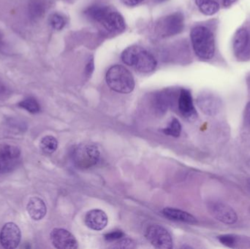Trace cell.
Returning a JSON list of instances; mask_svg holds the SVG:
<instances>
[{
	"instance_id": "24",
	"label": "cell",
	"mask_w": 250,
	"mask_h": 249,
	"mask_svg": "<svg viewBox=\"0 0 250 249\" xmlns=\"http://www.w3.org/2000/svg\"><path fill=\"white\" fill-rule=\"evenodd\" d=\"M51 26L56 30H61L66 24V20L62 15L59 13L52 14L49 19Z\"/></svg>"
},
{
	"instance_id": "14",
	"label": "cell",
	"mask_w": 250,
	"mask_h": 249,
	"mask_svg": "<svg viewBox=\"0 0 250 249\" xmlns=\"http://www.w3.org/2000/svg\"><path fill=\"white\" fill-rule=\"evenodd\" d=\"M222 102L217 96L211 95H205L198 99V105L201 111L208 115H216L221 108Z\"/></svg>"
},
{
	"instance_id": "13",
	"label": "cell",
	"mask_w": 250,
	"mask_h": 249,
	"mask_svg": "<svg viewBox=\"0 0 250 249\" xmlns=\"http://www.w3.org/2000/svg\"><path fill=\"white\" fill-rule=\"evenodd\" d=\"M85 224L93 230H103L108 225V219L106 213L100 209H93L88 212L85 216Z\"/></svg>"
},
{
	"instance_id": "15",
	"label": "cell",
	"mask_w": 250,
	"mask_h": 249,
	"mask_svg": "<svg viewBox=\"0 0 250 249\" xmlns=\"http://www.w3.org/2000/svg\"><path fill=\"white\" fill-rule=\"evenodd\" d=\"M28 214L35 221H40L45 217L47 208L42 199L38 197H31L26 206Z\"/></svg>"
},
{
	"instance_id": "17",
	"label": "cell",
	"mask_w": 250,
	"mask_h": 249,
	"mask_svg": "<svg viewBox=\"0 0 250 249\" xmlns=\"http://www.w3.org/2000/svg\"><path fill=\"white\" fill-rule=\"evenodd\" d=\"M163 213L167 219L176 221V222L188 224H195L197 222L196 219L190 213L179 209L166 208L163 209Z\"/></svg>"
},
{
	"instance_id": "6",
	"label": "cell",
	"mask_w": 250,
	"mask_h": 249,
	"mask_svg": "<svg viewBox=\"0 0 250 249\" xmlns=\"http://www.w3.org/2000/svg\"><path fill=\"white\" fill-rule=\"evenodd\" d=\"M185 27V19L181 13H174L161 18L157 21L155 30L160 38L174 36L182 32Z\"/></svg>"
},
{
	"instance_id": "23",
	"label": "cell",
	"mask_w": 250,
	"mask_h": 249,
	"mask_svg": "<svg viewBox=\"0 0 250 249\" xmlns=\"http://www.w3.org/2000/svg\"><path fill=\"white\" fill-rule=\"evenodd\" d=\"M181 131H182V125L176 118H173L168 127L163 130L165 134L175 137H179L180 135Z\"/></svg>"
},
{
	"instance_id": "11",
	"label": "cell",
	"mask_w": 250,
	"mask_h": 249,
	"mask_svg": "<svg viewBox=\"0 0 250 249\" xmlns=\"http://www.w3.org/2000/svg\"><path fill=\"white\" fill-rule=\"evenodd\" d=\"M209 211L214 218L226 225H233L237 222V214L229 205L214 202L210 204Z\"/></svg>"
},
{
	"instance_id": "26",
	"label": "cell",
	"mask_w": 250,
	"mask_h": 249,
	"mask_svg": "<svg viewBox=\"0 0 250 249\" xmlns=\"http://www.w3.org/2000/svg\"><path fill=\"white\" fill-rule=\"evenodd\" d=\"M8 124L10 127L23 130V128H26V125L23 124V121H19V120L16 119L13 120V118L8 121Z\"/></svg>"
},
{
	"instance_id": "25",
	"label": "cell",
	"mask_w": 250,
	"mask_h": 249,
	"mask_svg": "<svg viewBox=\"0 0 250 249\" xmlns=\"http://www.w3.org/2000/svg\"><path fill=\"white\" fill-rule=\"evenodd\" d=\"M124 233L122 231H113L110 233L106 234L105 235V240L108 241H116L121 239L124 237Z\"/></svg>"
},
{
	"instance_id": "2",
	"label": "cell",
	"mask_w": 250,
	"mask_h": 249,
	"mask_svg": "<svg viewBox=\"0 0 250 249\" xmlns=\"http://www.w3.org/2000/svg\"><path fill=\"white\" fill-rule=\"evenodd\" d=\"M122 60L129 67L138 73H152L157 67V61L154 56L143 47L132 45L128 47L122 54Z\"/></svg>"
},
{
	"instance_id": "5",
	"label": "cell",
	"mask_w": 250,
	"mask_h": 249,
	"mask_svg": "<svg viewBox=\"0 0 250 249\" xmlns=\"http://www.w3.org/2000/svg\"><path fill=\"white\" fill-rule=\"evenodd\" d=\"M72 158L77 168L89 169L99 162L101 153L98 148L95 145H81L73 150Z\"/></svg>"
},
{
	"instance_id": "32",
	"label": "cell",
	"mask_w": 250,
	"mask_h": 249,
	"mask_svg": "<svg viewBox=\"0 0 250 249\" xmlns=\"http://www.w3.org/2000/svg\"><path fill=\"white\" fill-rule=\"evenodd\" d=\"M236 0H223V5L225 7H230Z\"/></svg>"
},
{
	"instance_id": "10",
	"label": "cell",
	"mask_w": 250,
	"mask_h": 249,
	"mask_svg": "<svg viewBox=\"0 0 250 249\" xmlns=\"http://www.w3.org/2000/svg\"><path fill=\"white\" fill-rule=\"evenodd\" d=\"M51 243L56 249H76L79 247L77 240L69 231L55 228L50 234Z\"/></svg>"
},
{
	"instance_id": "4",
	"label": "cell",
	"mask_w": 250,
	"mask_h": 249,
	"mask_svg": "<svg viewBox=\"0 0 250 249\" xmlns=\"http://www.w3.org/2000/svg\"><path fill=\"white\" fill-rule=\"evenodd\" d=\"M105 80L108 86L118 93L129 94L135 88V80L132 73L120 64H116L108 69Z\"/></svg>"
},
{
	"instance_id": "33",
	"label": "cell",
	"mask_w": 250,
	"mask_h": 249,
	"mask_svg": "<svg viewBox=\"0 0 250 249\" xmlns=\"http://www.w3.org/2000/svg\"><path fill=\"white\" fill-rule=\"evenodd\" d=\"M248 186H249L250 187V178L249 180H248Z\"/></svg>"
},
{
	"instance_id": "20",
	"label": "cell",
	"mask_w": 250,
	"mask_h": 249,
	"mask_svg": "<svg viewBox=\"0 0 250 249\" xmlns=\"http://www.w3.org/2000/svg\"><path fill=\"white\" fill-rule=\"evenodd\" d=\"M40 147L41 151L45 154H51L54 153L58 148V141L53 136H45L41 140Z\"/></svg>"
},
{
	"instance_id": "29",
	"label": "cell",
	"mask_w": 250,
	"mask_h": 249,
	"mask_svg": "<svg viewBox=\"0 0 250 249\" xmlns=\"http://www.w3.org/2000/svg\"><path fill=\"white\" fill-rule=\"evenodd\" d=\"M121 1L125 5L132 7V6L138 5L140 3L144 1V0H121Z\"/></svg>"
},
{
	"instance_id": "34",
	"label": "cell",
	"mask_w": 250,
	"mask_h": 249,
	"mask_svg": "<svg viewBox=\"0 0 250 249\" xmlns=\"http://www.w3.org/2000/svg\"><path fill=\"white\" fill-rule=\"evenodd\" d=\"M156 1H166V0H156Z\"/></svg>"
},
{
	"instance_id": "27",
	"label": "cell",
	"mask_w": 250,
	"mask_h": 249,
	"mask_svg": "<svg viewBox=\"0 0 250 249\" xmlns=\"http://www.w3.org/2000/svg\"><path fill=\"white\" fill-rule=\"evenodd\" d=\"M95 69V63H94L93 57H91L90 59L88 61L86 67V74L87 76H91Z\"/></svg>"
},
{
	"instance_id": "7",
	"label": "cell",
	"mask_w": 250,
	"mask_h": 249,
	"mask_svg": "<svg viewBox=\"0 0 250 249\" xmlns=\"http://www.w3.org/2000/svg\"><path fill=\"white\" fill-rule=\"evenodd\" d=\"M148 242L157 249L173 248V239L167 230L160 225H151L146 231Z\"/></svg>"
},
{
	"instance_id": "16",
	"label": "cell",
	"mask_w": 250,
	"mask_h": 249,
	"mask_svg": "<svg viewBox=\"0 0 250 249\" xmlns=\"http://www.w3.org/2000/svg\"><path fill=\"white\" fill-rule=\"evenodd\" d=\"M250 42V35L248 29H239L233 38V48L236 56H242L248 51Z\"/></svg>"
},
{
	"instance_id": "3",
	"label": "cell",
	"mask_w": 250,
	"mask_h": 249,
	"mask_svg": "<svg viewBox=\"0 0 250 249\" xmlns=\"http://www.w3.org/2000/svg\"><path fill=\"white\" fill-rule=\"evenodd\" d=\"M190 38L194 51L200 58H212L215 51V41L210 29L205 26H195L191 31Z\"/></svg>"
},
{
	"instance_id": "12",
	"label": "cell",
	"mask_w": 250,
	"mask_h": 249,
	"mask_svg": "<svg viewBox=\"0 0 250 249\" xmlns=\"http://www.w3.org/2000/svg\"><path fill=\"white\" fill-rule=\"evenodd\" d=\"M179 109L181 114L189 120L196 118L197 112L194 106L193 99L190 92L188 89L181 90L179 97Z\"/></svg>"
},
{
	"instance_id": "8",
	"label": "cell",
	"mask_w": 250,
	"mask_h": 249,
	"mask_svg": "<svg viewBox=\"0 0 250 249\" xmlns=\"http://www.w3.org/2000/svg\"><path fill=\"white\" fill-rule=\"evenodd\" d=\"M21 157V149L13 145L0 146V175L11 172L16 168Z\"/></svg>"
},
{
	"instance_id": "9",
	"label": "cell",
	"mask_w": 250,
	"mask_h": 249,
	"mask_svg": "<svg viewBox=\"0 0 250 249\" xmlns=\"http://www.w3.org/2000/svg\"><path fill=\"white\" fill-rule=\"evenodd\" d=\"M21 239V233L19 226L13 222H8L1 228L0 232V244L6 249L17 248Z\"/></svg>"
},
{
	"instance_id": "1",
	"label": "cell",
	"mask_w": 250,
	"mask_h": 249,
	"mask_svg": "<svg viewBox=\"0 0 250 249\" xmlns=\"http://www.w3.org/2000/svg\"><path fill=\"white\" fill-rule=\"evenodd\" d=\"M88 19L102 25L110 33H121L125 31L124 18L117 10L103 4L89 6L84 11Z\"/></svg>"
},
{
	"instance_id": "30",
	"label": "cell",
	"mask_w": 250,
	"mask_h": 249,
	"mask_svg": "<svg viewBox=\"0 0 250 249\" xmlns=\"http://www.w3.org/2000/svg\"><path fill=\"white\" fill-rule=\"evenodd\" d=\"M245 119L247 124L250 127V102L247 105L245 111Z\"/></svg>"
},
{
	"instance_id": "19",
	"label": "cell",
	"mask_w": 250,
	"mask_h": 249,
	"mask_svg": "<svg viewBox=\"0 0 250 249\" xmlns=\"http://www.w3.org/2000/svg\"><path fill=\"white\" fill-rule=\"evenodd\" d=\"M45 12V4L42 0H31L28 4V15L32 20L42 17Z\"/></svg>"
},
{
	"instance_id": "28",
	"label": "cell",
	"mask_w": 250,
	"mask_h": 249,
	"mask_svg": "<svg viewBox=\"0 0 250 249\" xmlns=\"http://www.w3.org/2000/svg\"><path fill=\"white\" fill-rule=\"evenodd\" d=\"M7 50H8V48L6 45L5 42L3 39L2 35L0 32V52L2 53V54H7V52H8Z\"/></svg>"
},
{
	"instance_id": "21",
	"label": "cell",
	"mask_w": 250,
	"mask_h": 249,
	"mask_svg": "<svg viewBox=\"0 0 250 249\" xmlns=\"http://www.w3.org/2000/svg\"><path fill=\"white\" fill-rule=\"evenodd\" d=\"M217 238L223 245L226 246L229 248H236V247H239V244L241 243L245 244L243 239L240 237L236 235H231V234L220 235Z\"/></svg>"
},
{
	"instance_id": "18",
	"label": "cell",
	"mask_w": 250,
	"mask_h": 249,
	"mask_svg": "<svg viewBox=\"0 0 250 249\" xmlns=\"http://www.w3.org/2000/svg\"><path fill=\"white\" fill-rule=\"evenodd\" d=\"M200 11L207 16H212L220 10L218 0H195Z\"/></svg>"
},
{
	"instance_id": "31",
	"label": "cell",
	"mask_w": 250,
	"mask_h": 249,
	"mask_svg": "<svg viewBox=\"0 0 250 249\" xmlns=\"http://www.w3.org/2000/svg\"><path fill=\"white\" fill-rule=\"evenodd\" d=\"M7 89L6 86L0 81V97L4 96L7 94Z\"/></svg>"
},
{
	"instance_id": "22",
	"label": "cell",
	"mask_w": 250,
	"mask_h": 249,
	"mask_svg": "<svg viewBox=\"0 0 250 249\" xmlns=\"http://www.w3.org/2000/svg\"><path fill=\"white\" fill-rule=\"evenodd\" d=\"M19 107L26 110L30 114H38L41 111V106L36 99L33 97H28L23 100L21 101L18 104Z\"/></svg>"
}]
</instances>
